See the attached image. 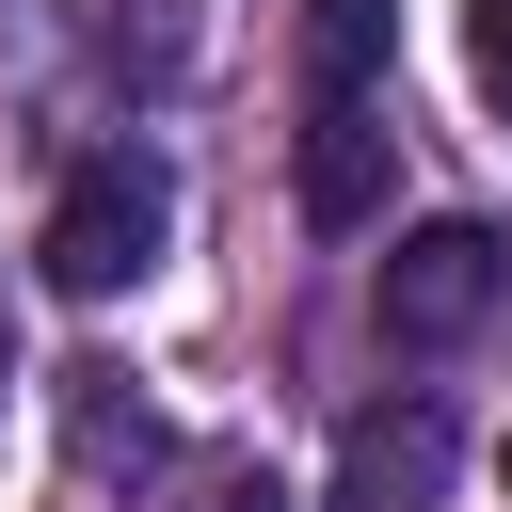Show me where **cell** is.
Returning <instances> with one entry per match:
<instances>
[{
	"instance_id": "8",
	"label": "cell",
	"mask_w": 512,
	"mask_h": 512,
	"mask_svg": "<svg viewBox=\"0 0 512 512\" xmlns=\"http://www.w3.org/2000/svg\"><path fill=\"white\" fill-rule=\"evenodd\" d=\"M224 512H288V496H272V480H240V496H224Z\"/></svg>"
},
{
	"instance_id": "4",
	"label": "cell",
	"mask_w": 512,
	"mask_h": 512,
	"mask_svg": "<svg viewBox=\"0 0 512 512\" xmlns=\"http://www.w3.org/2000/svg\"><path fill=\"white\" fill-rule=\"evenodd\" d=\"M288 192H304L320 240H368L384 192H400V128H384V96H304V160H288Z\"/></svg>"
},
{
	"instance_id": "1",
	"label": "cell",
	"mask_w": 512,
	"mask_h": 512,
	"mask_svg": "<svg viewBox=\"0 0 512 512\" xmlns=\"http://www.w3.org/2000/svg\"><path fill=\"white\" fill-rule=\"evenodd\" d=\"M160 224H176V176H160L144 144H96V160L48 192L32 272H48L64 304H112V288H144V272H160Z\"/></svg>"
},
{
	"instance_id": "5",
	"label": "cell",
	"mask_w": 512,
	"mask_h": 512,
	"mask_svg": "<svg viewBox=\"0 0 512 512\" xmlns=\"http://www.w3.org/2000/svg\"><path fill=\"white\" fill-rule=\"evenodd\" d=\"M400 0H304V96H384Z\"/></svg>"
},
{
	"instance_id": "2",
	"label": "cell",
	"mask_w": 512,
	"mask_h": 512,
	"mask_svg": "<svg viewBox=\"0 0 512 512\" xmlns=\"http://www.w3.org/2000/svg\"><path fill=\"white\" fill-rule=\"evenodd\" d=\"M496 288H512V240H496V224H464V208H448V224H400V240H384V272H368V304H384V336H400V352H464V336L496 320Z\"/></svg>"
},
{
	"instance_id": "7",
	"label": "cell",
	"mask_w": 512,
	"mask_h": 512,
	"mask_svg": "<svg viewBox=\"0 0 512 512\" xmlns=\"http://www.w3.org/2000/svg\"><path fill=\"white\" fill-rule=\"evenodd\" d=\"M464 64H480V96L512 112V0H464Z\"/></svg>"
},
{
	"instance_id": "3",
	"label": "cell",
	"mask_w": 512,
	"mask_h": 512,
	"mask_svg": "<svg viewBox=\"0 0 512 512\" xmlns=\"http://www.w3.org/2000/svg\"><path fill=\"white\" fill-rule=\"evenodd\" d=\"M448 464H464V416L432 384H400V400H368L336 432V496L320 512H448Z\"/></svg>"
},
{
	"instance_id": "9",
	"label": "cell",
	"mask_w": 512,
	"mask_h": 512,
	"mask_svg": "<svg viewBox=\"0 0 512 512\" xmlns=\"http://www.w3.org/2000/svg\"><path fill=\"white\" fill-rule=\"evenodd\" d=\"M0 368H16V336H0Z\"/></svg>"
},
{
	"instance_id": "6",
	"label": "cell",
	"mask_w": 512,
	"mask_h": 512,
	"mask_svg": "<svg viewBox=\"0 0 512 512\" xmlns=\"http://www.w3.org/2000/svg\"><path fill=\"white\" fill-rule=\"evenodd\" d=\"M64 432H80V464H112V448L144 464V448H160V416H144V400H112V368H64Z\"/></svg>"
}]
</instances>
